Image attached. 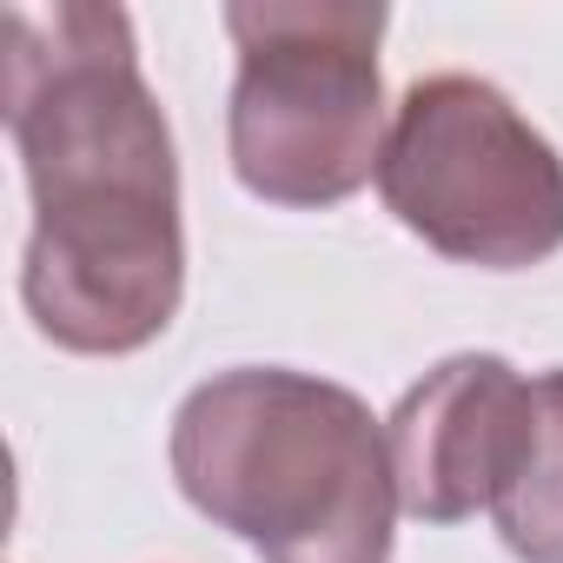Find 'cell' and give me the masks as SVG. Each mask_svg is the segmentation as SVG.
I'll return each instance as SVG.
<instances>
[{"label": "cell", "instance_id": "obj_1", "mask_svg": "<svg viewBox=\"0 0 563 563\" xmlns=\"http://www.w3.org/2000/svg\"><path fill=\"white\" fill-rule=\"evenodd\" d=\"M8 133L34 192L21 299L41 339L80 358L153 345L186 299V225L133 21L93 0L14 8Z\"/></svg>", "mask_w": 563, "mask_h": 563}, {"label": "cell", "instance_id": "obj_2", "mask_svg": "<svg viewBox=\"0 0 563 563\" xmlns=\"http://www.w3.org/2000/svg\"><path fill=\"white\" fill-rule=\"evenodd\" d=\"M186 504L265 563H391L398 477L372 405L332 378L239 365L173 418Z\"/></svg>", "mask_w": 563, "mask_h": 563}, {"label": "cell", "instance_id": "obj_3", "mask_svg": "<svg viewBox=\"0 0 563 563\" xmlns=\"http://www.w3.org/2000/svg\"><path fill=\"white\" fill-rule=\"evenodd\" d=\"M385 8L365 0H232L239 80L225 153L252 199L325 212L378 179L385 159Z\"/></svg>", "mask_w": 563, "mask_h": 563}, {"label": "cell", "instance_id": "obj_4", "mask_svg": "<svg viewBox=\"0 0 563 563\" xmlns=\"http://www.w3.org/2000/svg\"><path fill=\"white\" fill-rule=\"evenodd\" d=\"M378 192L405 232L457 265L523 272L563 252V159L477 74H424L405 87Z\"/></svg>", "mask_w": 563, "mask_h": 563}, {"label": "cell", "instance_id": "obj_5", "mask_svg": "<svg viewBox=\"0 0 563 563\" xmlns=\"http://www.w3.org/2000/svg\"><path fill=\"white\" fill-rule=\"evenodd\" d=\"M530 378L497 352H457L385 418L398 504L418 523H464L504 497L530 451Z\"/></svg>", "mask_w": 563, "mask_h": 563}, {"label": "cell", "instance_id": "obj_6", "mask_svg": "<svg viewBox=\"0 0 563 563\" xmlns=\"http://www.w3.org/2000/svg\"><path fill=\"white\" fill-rule=\"evenodd\" d=\"M530 451L490 517L517 563H563V365L530 378Z\"/></svg>", "mask_w": 563, "mask_h": 563}]
</instances>
